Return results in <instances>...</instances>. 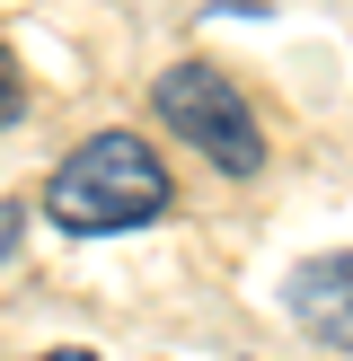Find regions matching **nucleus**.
<instances>
[{"label": "nucleus", "mask_w": 353, "mask_h": 361, "mask_svg": "<svg viewBox=\"0 0 353 361\" xmlns=\"http://www.w3.org/2000/svg\"><path fill=\"white\" fill-rule=\"evenodd\" d=\"M159 212H168V168H159V150L141 133H124V123L88 133L80 150L44 176V221L62 229V238H115V229H141V221H159Z\"/></svg>", "instance_id": "f257e3e1"}, {"label": "nucleus", "mask_w": 353, "mask_h": 361, "mask_svg": "<svg viewBox=\"0 0 353 361\" xmlns=\"http://www.w3.org/2000/svg\"><path fill=\"white\" fill-rule=\"evenodd\" d=\"M150 115L168 123L186 150H203L221 176H256L265 168V133H256V115H247L239 80L212 71V62H168L150 80Z\"/></svg>", "instance_id": "f03ea898"}, {"label": "nucleus", "mask_w": 353, "mask_h": 361, "mask_svg": "<svg viewBox=\"0 0 353 361\" xmlns=\"http://www.w3.org/2000/svg\"><path fill=\"white\" fill-rule=\"evenodd\" d=\"M282 309H292L300 335L353 353V247H335V256H300L292 274H282Z\"/></svg>", "instance_id": "7ed1b4c3"}, {"label": "nucleus", "mask_w": 353, "mask_h": 361, "mask_svg": "<svg viewBox=\"0 0 353 361\" xmlns=\"http://www.w3.org/2000/svg\"><path fill=\"white\" fill-rule=\"evenodd\" d=\"M18 115H27V80H18V53L0 44V133H9Z\"/></svg>", "instance_id": "20e7f679"}, {"label": "nucleus", "mask_w": 353, "mask_h": 361, "mask_svg": "<svg viewBox=\"0 0 353 361\" xmlns=\"http://www.w3.org/2000/svg\"><path fill=\"white\" fill-rule=\"evenodd\" d=\"M18 221H27V212H18V203H0V264H9V247H18Z\"/></svg>", "instance_id": "39448f33"}, {"label": "nucleus", "mask_w": 353, "mask_h": 361, "mask_svg": "<svg viewBox=\"0 0 353 361\" xmlns=\"http://www.w3.org/2000/svg\"><path fill=\"white\" fill-rule=\"evenodd\" d=\"M44 361H97V353H80V344H62V353H44Z\"/></svg>", "instance_id": "423d86ee"}]
</instances>
